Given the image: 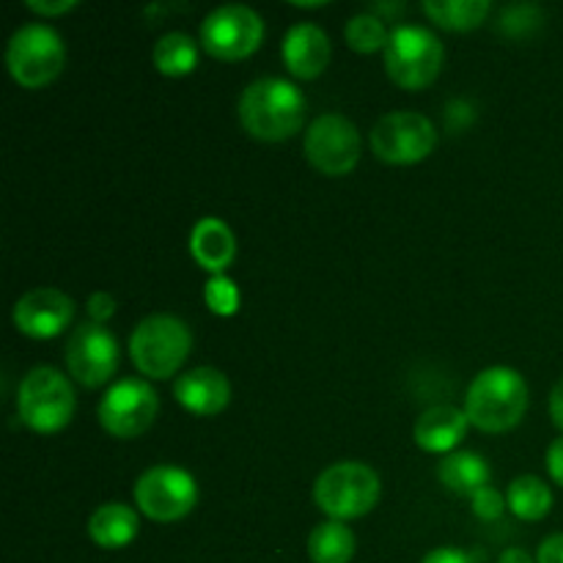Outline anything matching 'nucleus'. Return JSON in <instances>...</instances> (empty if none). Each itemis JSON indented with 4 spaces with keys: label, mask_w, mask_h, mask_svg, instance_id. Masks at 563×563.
Masks as SVG:
<instances>
[{
    "label": "nucleus",
    "mask_w": 563,
    "mask_h": 563,
    "mask_svg": "<svg viewBox=\"0 0 563 563\" xmlns=\"http://www.w3.org/2000/svg\"><path fill=\"white\" fill-rule=\"evenodd\" d=\"M286 66L295 77H317L330 60V38L313 22H295L284 36Z\"/></svg>",
    "instance_id": "16"
},
{
    "label": "nucleus",
    "mask_w": 563,
    "mask_h": 563,
    "mask_svg": "<svg viewBox=\"0 0 563 563\" xmlns=\"http://www.w3.org/2000/svg\"><path fill=\"white\" fill-rule=\"evenodd\" d=\"M537 563H563V533H553L539 544Z\"/></svg>",
    "instance_id": "29"
},
{
    "label": "nucleus",
    "mask_w": 563,
    "mask_h": 563,
    "mask_svg": "<svg viewBox=\"0 0 563 563\" xmlns=\"http://www.w3.org/2000/svg\"><path fill=\"white\" fill-rule=\"evenodd\" d=\"M174 396L181 407H187L196 416H214L229 405L231 385L218 368L198 366L179 374V379L174 383Z\"/></svg>",
    "instance_id": "15"
},
{
    "label": "nucleus",
    "mask_w": 563,
    "mask_h": 563,
    "mask_svg": "<svg viewBox=\"0 0 563 563\" xmlns=\"http://www.w3.org/2000/svg\"><path fill=\"white\" fill-rule=\"evenodd\" d=\"M308 555L313 563H350L355 555V533L341 520H324L308 537Z\"/></svg>",
    "instance_id": "21"
},
{
    "label": "nucleus",
    "mask_w": 563,
    "mask_h": 563,
    "mask_svg": "<svg viewBox=\"0 0 563 563\" xmlns=\"http://www.w3.org/2000/svg\"><path fill=\"white\" fill-rule=\"evenodd\" d=\"M498 563H533V561H531V555L526 553V550L509 548V550H504V555H500Z\"/></svg>",
    "instance_id": "35"
},
{
    "label": "nucleus",
    "mask_w": 563,
    "mask_h": 563,
    "mask_svg": "<svg viewBox=\"0 0 563 563\" xmlns=\"http://www.w3.org/2000/svg\"><path fill=\"white\" fill-rule=\"evenodd\" d=\"M264 36V22L251 5L225 3L209 11L201 22V44L209 55L236 60L251 55Z\"/></svg>",
    "instance_id": "9"
},
{
    "label": "nucleus",
    "mask_w": 563,
    "mask_h": 563,
    "mask_svg": "<svg viewBox=\"0 0 563 563\" xmlns=\"http://www.w3.org/2000/svg\"><path fill=\"white\" fill-rule=\"evenodd\" d=\"M506 500L520 520H542L553 506V493L539 476H517L509 484Z\"/></svg>",
    "instance_id": "23"
},
{
    "label": "nucleus",
    "mask_w": 563,
    "mask_h": 563,
    "mask_svg": "<svg viewBox=\"0 0 563 563\" xmlns=\"http://www.w3.org/2000/svg\"><path fill=\"white\" fill-rule=\"evenodd\" d=\"M190 328L174 313H152L141 319L130 335V355L137 372L165 379L185 363L190 352Z\"/></svg>",
    "instance_id": "3"
},
{
    "label": "nucleus",
    "mask_w": 563,
    "mask_h": 563,
    "mask_svg": "<svg viewBox=\"0 0 563 563\" xmlns=\"http://www.w3.org/2000/svg\"><path fill=\"white\" fill-rule=\"evenodd\" d=\"M548 471L550 476H553L555 484H561L563 487V438L553 440L548 449Z\"/></svg>",
    "instance_id": "31"
},
{
    "label": "nucleus",
    "mask_w": 563,
    "mask_h": 563,
    "mask_svg": "<svg viewBox=\"0 0 563 563\" xmlns=\"http://www.w3.org/2000/svg\"><path fill=\"white\" fill-rule=\"evenodd\" d=\"M75 302L60 289L38 286L14 302V324L31 339H53L71 322Z\"/></svg>",
    "instance_id": "14"
},
{
    "label": "nucleus",
    "mask_w": 563,
    "mask_h": 563,
    "mask_svg": "<svg viewBox=\"0 0 563 563\" xmlns=\"http://www.w3.org/2000/svg\"><path fill=\"white\" fill-rule=\"evenodd\" d=\"M438 476L451 493L476 495L478 489L489 484V465L476 451H454L445 454L438 465Z\"/></svg>",
    "instance_id": "20"
},
{
    "label": "nucleus",
    "mask_w": 563,
    "mask_h": 563,
    "mask_svg": "<svg viewBox=\"0 0 563 563\" xmlns=\"http://www.w3.org/2000/svg\"><path fill=\"white\" fill-rule=\"evenodd\" d=\"M504 506H506L504 495H500L495 487H489V484L473 495V511H476L482 520H498V517L504 515Z\"/></svg>",
    "instance_id": "27"
},
{
    "label": "nucleus",
    "mask_w": 563,
    "mask_h": 563,
    "mask_svg": "<svg viewBox=\"0 0 563 563\" xmlns=\"http://www.w3.org/2000/svg\"><path fill=\"white\" fill-rule=\"evenodd\" d=\"M528 407V385L520 372L493 366L476 374L465 396V416L482 432H506L517 427Z\"/></svg>",
    "instance_id": "2"
},
{
    "label": "nucleus",
    "mask_w": 563,
    "mask_h": 563,
    "mask_svg": "<svg viewBox=\"0 0 563 563\" xmlns=\"http://www.w3.org/2000/svg\"><path fill=\"white\" fill-rule=\"evenodd\" d=\"M88 533H91V539L99 548L119 550L135 539L137 515L132 511V506L119 504V500L102 504L93 509L91 517H88Z\"/></svg>",
    "instance_id": "19"
},
{
    "label": "nucleus",
    "mask_w": 563,
    "mask_h": 563,
    "mask_svg": "<svg viewBox=\"0 0 563 563\" xmlns=\"http://www.w3.org/2000/svg\"><path fill=\"white\" fill-rule=\"evenodd\" d=\"M71 412H75V390L58 368L36 366L22 377L16 388V416L33 432H58L71 421Z\"/></svg>",
    "instance_id": "4"
},
{
    "label": "nucleus",
    "mask_w": 563,
    "mask_h": 563,
    "mask_svg": "<svg viewBox=\"0 0 563 563\" xmlns=\"http://www.w3.org/2000/svg\"><path fill=\"white\" fill-rule=\"evenodd\" d=\"M550 418L559 429H563V377L553 385V394H550Z\"/></svg>",
    "instance_id": "33"
},
{
    "label": "nucleus",
    "mask_w": 563,
    "mask_h": 563,
    "mask_svg": "<svg viewBox=\"0 0 563 563\" xmlns=\"http://www.w3.org/2000/svg\"><path fill=\"white\" fill-rule=\"evenodd\" d=\"M306 157L322 174H350L361 157V132L341 113L317 115L306 132Z\"/></svg>",
    "instance_id": "11"
},
{
    "label": "nucleus",
    "mask_w": 563,
    "mask_h": 563,
    "mask_svg": "<svg viewBox=\"0 0 563 563\" xmlns=\"http://www.w3.org/2000/svg\"><path fill=\"white\" fill-rule=\"evenodd\" d=\"M190 251L201 267L220 273L234 258V234H231V229L220 218H201L192 225Z\"/></svg>",
    "instance_id": "18"
},
{
    "label": "nucleus",
    "mask_w": 563,
    "mask_h": 563,
    "mask_svg": "<svg viewBox=\"0 0 563 563\" xmlns=\"http://www.w3.org/2000/svg\"><path fill=\"white\" fill-rule=\"evenodd\" d=\"M306 119V97L284 77H258L242 91L240 121L258 141H284Z\"/></svg>",
    "instance_id": "1"
},
{
    "label": "nucleus",
    "mask_w": 563,
    "mask_h": 563,
    "mask_svg": "<svg viewBox=\"0 0 563 563\" xmlns=\"http://www.w3.org/2000/svg\"><path fill=\"white\" fill-rule=\"evenodd\" d=\"M196 478L174 465H154L135 482V504L157 522H174L196 506Z\"/></svg>",
    "instance_id": "10"
},
{
    "label": "nucleus",
    "mask_w": 563,
    "mask_h": 563,
    "mask_svg": "<svg viewBox=\"0 0 563 563\" xmlns=\"http://www.w3.org/2000/svg\"><path fill=\"white\" fill-rule=\"evenodd\" d=\"M157 407L159 401L152 385L126 377L110 385V390L99 401V423L113 438H137L152 427Z\"/></svg>",
    "instance_id": "12"
},
{
    "label": "nucleus",
    "mask_w": 563,
    "mask_h": 563,
    "mask_svg": "<svg viewBox=\"0 0 563 563\" xmlns=\"http://www.w3.org/2000/svg\"><path fill=\"white\" fill-rule=\"evenodd\" d=\"M438 143V130L432 121L416 110H394L374 121L372 148L379 159L396 165L418 163Z\"/></svg>",
    "instance_id": "8"
},
{
    "label": "nucleus",
    "mask_w": 563,
    "mask_h": 563,
    "mask_svg": "<svg viewBox=\"0 0 563 563\" xmlns=\"http://www.w3.org/2000/svg\"><path fill=\"white\" fill-rule=\"evenodd\" d=\"M533 11H539L537 5H511V9L504 11V22H509L515 14H533ZM504 27H506V31H511L515 25L509 22V25H504ZM522 31H526V20L520 16V20H517V31L515 33H522Z\"/></svg>",
    "instance_id": "34"
},
{
    "label": "nucleus",
    "mask_w": 563,
    "mask_h": 563,
    "mask_svg": "<svg viewBox=\"0 0 563 563\" xmlns=\"http://www.w3.org/2000/svg\"><path fill=\"white\" fill-rule=\"evenodd\" d=\"M64 355L71 377L86 388H97V385L108 383L110 374L115 372L119 344L104 324L82 322L80 328L71 330Z\"/></svg>",
    "instance_id": "13"
},
{
    "label": "nucleus",
    "mask_w": 563,
    "mask_h": 563,
    "mask_svg": "<svg viewBox=\"0 0 563 563\" xmlns=\"http://www.w3.org/2000/svg\"><path fill=\"white\" fill-rule=\"evenodd\" d=\"M421 563H473L471 555L460 548H438L427 555Z\"/></svg>",
    "instance_id": "30"
},
{
    "label": "nucleus",
    "mask_w": 563,
    "mask_h": 563,
    "mask_svg": "<svg viewBox=\"0 0 563 563\" xmlns=\"http://www.w3.org/2000/svg\"><path fill=\"white\" fill-rule=\"evenodd\" d=\"M313 498L330 520H352L374 509L379 498V476L363 462H335L319 473Z\"/></svg>",
    "instance_id": "5"
},
{
    "label": "nucleus",
    "mask_w": 563,
    "mask_h": 563,
    "mask_svg": "<svg viewBox=\"0 0 563 563\" xmlns=\"http://www.w3.org/2000/svg\"><path fill=\"white\" fill-rule=\"evenodd\" d=\"M423 11L449 31H471L489 14L487 0H427Z\"/></svg>",
    "instance_id": "24"
},
{
    "label": "nucleus",
    "mask_w": 563,
    "mask_h": 563,
    "mask_svg": "<svg viewBox=\"0 0 563 563\" xmlns=\"http://www.w3.org/2000/svg\"><path fill=\"white\" fill-rule=\"evenodd\" d=\"M467 416L460 407L434 405L423 410L416 421V443L423 451H451L465 438Z\"/></svg>",
    "instance_id": "17"
},
{
    "label": "nucleus",
    "mask_w": 563,
    "mask_h": 563,
    "mask_svg": "<svg viewBox=\"0 0 563 563\" xmlns=\"http://www.w3.org/2000/svg\"><path fill=\"white\" fill-rule=\"evenodd\" d=\"M443 66V44L429 27L396 25L385 44V69L401 88H423Z\"/></svg>",
    "instance_id": "7"
},
{
    "label": "nucleus",
    "mask_w": 563,
    "mask_h": 563,
    "mask_svg": "<svg viewBox=\"0 0 563 563\" xmlns=\"http://www.w3.org/2000/svg\"><path fill=\"white\" fill-rule=\"evenodd\" d=\"M113 311H115L113 297L104 295V291H93V295L88 297V317H91V322L102 324Z\"/></svg>",
    "instance_id": "28"
},
{
    "label": "nucleus",
    "mask_w": 563,
    "mask_h": 563,
    "mask_svg": "<svg viewBox=\"0 0 563 563\" xmlns=\"http://www.w3.org/2000/svg\"><path fill=\"white\" fill-rule=\"evenodd\" d=\"M75 0H27V9L38 14H60V11L75 9Z\"/></svg>",
    "instance_id": "32"
},
{
    "label": "nucleus",
    "mask_w": 563,
    "mask_h": 563,
    "mask_svg": "<svg viewBox=\"0 0 563 563\" xmlns=\"http://www.w3.org/2000/svg\"><path fill=\"white\" fill-rule=\"evenodd\" d=\"M152 58L163 75H187L198 60V44L187 33L170 31L154 42Z\"/></svg>",
    "instance_id": "22"
},
{
    "label": "nucleus",
    "mask_w": 563,
    "mask_h": 563,
    "mask_svg": "<svg viewBox=\"0 0 563 563\" xmlns=\"http://www.w3.org/2000/svg\"><path fill=\"white\" fill-rule=\"evenodd\" d=\"M207 302L212 306V311L218 313H231L236 306V289L231 280L225 278H212L207 284Z\"/></svg>",
    "instance_id": "26"
},
{
    "label": "nucleus",
    "mask_w": 563,
    "mask_h": 563,
    "mask_svg": "<svg viewBox=\"0 0 563 563\" xmlns=\"http://www.w3.org/2000/svg\"><path fill=\"white\" fill-rule=\"evenodd\" d=\"M344 33L350 47L357 49V53H374V49L379 47L385 49V44H388V36H390V33L385 31V22L379 20L374 11H361V14L350 16Z\"/></svg>",
    "instance_id": "25"
},
{
    "label": "nucleus",
    "mask_w": 563,
    "mask_h": 563,
    "mask_svg": "<svg viewBox=\"0 0 563 563\" xmlns=\"http://www.w3.org/2000/svg\"><path fill=\"white\" fill-rule=\"evenodd\" d=\"M66 49L58 31L44 22H25L16 27L5 47V66L25 88H38L64 69Z\"/></svg>",
    "instance_id": "6"
}]
</instances>
